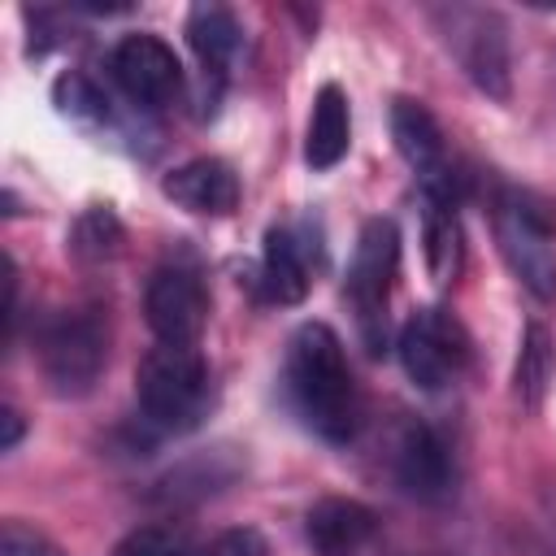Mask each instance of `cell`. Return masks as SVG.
Listing matches in <instances>:
<instances>
[{
  "instance_id": "obj_1",
  "label": "cell",
  "mask_w": 556,
  "mask_h": 556,
  "mask_svg": "<svg viewBox=\"0 0 556 556\" xmlns=\"http://www.w3.org/2000/svg\"><path fill=\"white\" fill-rule=\"evenodd\" d=\"M278 382H282L287 408L313 439L330 447H348L365 430L361 382L352 374L343 339L326 321H304L291 330Z\"/></svg>"
},
{
  "instance_id": "obj_2",
  "label": "cell",
  "mask_w": 556,
  "mask_h": 556,
  "mask_svg": "<svg viewBox=\"0 0 556 556\" xmlns=\"http://www.w3.org/2000/svg\"><path fill=\"white\" fill-rule=\"evenodd\" d=\"M135 417L152 434H191L217 408V378L200 348L156 343L135 369Z\"/></svg>"
},
{
  "instance_id": "obj_3",
  "label": "cell",
  "mask_w": 556,
  "mask_h": 556,
  "mask_svg": "<svg viewBox=\"0 0 556 556\" xmlns=\"http://www.w3.org/2000/svg\"><path fill=\"white\" fill-rule=\"evenodd\" d=\"M35 365L56 400H83L96 391L109 365V317L96 304L56 308L35 326Z\"/></svg>"
},
{
  "instance_id": "obj_4",
  "label": "cell",
  "mask_w": 556,
  "mask_h": 556,
  "mask_svg": "<svg viewBox=\"0 0 556 556\" xmlns=\"http://www.w3.org/2000/svg\"><path fill=\"white\" fill-rule=\"evenodd\" d=\"M491 208V235L508 265V274L539 300H556V222L543 200H534L521 187L500 182L486 200Z\"/></svg>"
},
{
  "instance_id": "obj_5",
  "label": "cell",
  "mask_w": 556,
  "mask_h": 556,
  "mask_svg": "<svg viewBox=\"0 0 556 556\" xmlns=\"http://www.w3.org/2000/svg\"><path fill=\"white\" fill-rule=\"evenodd\" d=\"M439 43L460 65V74L486 96L508 104L513 96V43L495 9L482 4H430L426 9Z\"/></svg>"
},
{
  "instance_id": "obj_6",
  "label": "cell",
  "mask_w": 556,
  "mask_h": 556,
  "mask_svg": "<svg viewBox=\"0 0 556 556\" xmlns=\"http://www.w3.org/2000/svg\"><path fill=\"white\" fill-rule=\"evenodd\" d=\"M400 274V226L391 217H369L352 243L343 300L352 308L361 343L378 356L391 343V291Z\"/></svg>"
},
{
  "instance_id": "obj_7",
  "label": "cell",
  "mask_w": 556,
  "mask_h": 556,
  "mask_svg": "<svg viewBox=\"0 0 556 556\" xmlns=\"http://www.w3.org/2000/svg\"><path fill=\"white\" fill-rule=\"evenodd\" d=\"M395 356H400L404 378L417 391L439 395V391H452L469 374L473 343L452 308L426 304V308H413L404 326L395 330Z\"/></svg>"
},
{
  "instance_id": "obj_8",
  "label": "cell",
  "mask_w": 556,
  "mask_h": 556,
  "mask_svg": "<svg viewBox=\"0 0 556 556\" xmlns=\"http://www.w3.org/2000/svg\"><path fill=\"white\" fill-rule=\"evenodd\" d=\"M109 78L117 96L143 117L174 109L187 87V70L178 52L152 30H130L109 48Z\"/></svg>"
},
{
  "instance_id": "obj_9",
  "label": "cell",
  "mask_w": 556,
  "mask_h": 556,
  "mask_svg": "<svg viewBox=\"0 0 556 556\" xmlns=\"http://www.w3.org/2000/svg\"><path fill=\"white\" fill-rule=\"evenodd\" d=\"M143 321L156 334V343L200 348L208 326V282L191 256H169L148 274Z\"/></svg>"
},
{
  "instance_id": "obj_10",
  "label": "cell",
  "mask_w": 556,
  "mask_h": 556,
  "mask_svg": "<svg viewBox=\"0 0 556 556\" xmlns=\"http://www.w3.org/2000/svg\"><path fill=\"white\" fill-rule=\"evenodd\" d=\"M391 482L417 504H447L460 486V465L452 439L421 417H404L387 443Z\"/></svg>"
},
{
  "instance_id": "obj_11",
  "label": "cell",
  "mask_w": 556,
  "mask_h": 556,
  "mask_svg": "<svg viewBox=\"0 0 556 556\" xmlns=\"http://www.w3.org/2000/svg\"><path fill=\"white\" fill-rule=\"evenodd\" d=\"M321 265H326V239H321V226L313 217L274 222L261 239V261H256L261 300L300 304L313 291Z\"/></svg>"
},
{
  "instance_id": "obj_12",
  "label": "cell",
  "mask_w": 556,
  "mask_h": 556,
  "mask_svg": "<svg viewBox=\"0 0 556 556\" xmlns=\"http://www.w3.org/2000/svg\"><path fill=\"white\" fill-rule=\"evenodd\" d=\"M387 122H391V143H395L400 161L417 178V191L460 195V174L452 165L447 135H443L439 117L430 113V104L426 100H413V96H395Z\"/></svg>"
},
{
  "instance_id": "obj_13",
  "label": "cell",
  "mask_w": 556,
  "mask_h": 556,
  "mask_svg": "<svg viewBox=\"0 0 556 556\" xmlns=\"http://www.w3.org/2000/svg\"><path fill=\"white\" fill-rule=\"evenodd\" d=\"M248 473V456L235 447V443H213V447H200L182 460H174L148 491L152 504L178 513V508H195L222 491H230L239 478Z\"/></svg>"
},
{
  "instance_id": "obj_14",
  "label": "cell",
  "mask_w": 556,
  "mask_h": 556,
  "mask_svg": "<svg viewBox=\"0 0 556 556\" xmlns=\"http://www.w3.org/2000/svg\"><path fill=\"white\" fill-rule=\"evenodd\" d=\"M304 539L313 556H378L382 521L369 504L348 495H321L304 513Z\"/></svg>"
},
{
  "instance_id": "obj_15",
  "label": "cell",
  "mask_w": 556,
  "mask_h": 556,
  "mask_svg": "<svg viewBox=\"0 0 556 556\" xmlns=\"http://www.w3.org/2000/svg\"><path fill=\"white\" fill-rule=\"evenodd\" d=\"M187 43L200 61V74H204V87H208V100L222 96V87L230 83V74L239 70L243 52H248V35H243V22L235 9L208 0V4H191L187 13Z\"/></svg>"
},
{
  "instance_id": "obj_16",
  "label": "cell",
  "mask_w": 556,
  "mask_h": 556,
  "mask_svg": "<svg viewBox=\"0 0 556 556\" xmlns=\"http://www.w3.org/2000/svg\"><path fill=\"white\" fill-rule=\"evenodd\" d=\"M161 191L195 217H226L239 208V195H243L235 165L222 156H191V161L174 165L161 178Z\"/></svg>"
},
{
  "instance_id": "obj_17",
  "label": "cell",
  "mask_w": 556,
  "mask_h": 556,
  "mask_svg": "<svg viewBox=\"0 0 556 556\" xmlns=\"http://www.w3.org/2000/svg\"><path fill=\"white\" fill-rule=\"evenodd\" d=\"M456 200L460 195L447 191H421V256L439 287H452L465 269V226Z\"/></svg>"
},
{
  "instance_id": "obj_18",
  "label": "cell",
  "mask_w": 556,
  "mask_h": 556,
  "mask_svg": "<svg viewBox=\"0 0 556 556\" xmlns=\"http://www.w3.org/2000/svg\"><path fill=\"white\" fill-rule=\"evenodd\" d=\"M52 104L65 122H74L87 135L100 139H130V126L122 122V109L113 104V96L83 70H65L52 83Z\"/></svg>"
},
{
  "instance_id": "obj_19",
  "label": "cell",
  "mask_w": 556,
  "mask_h": 556,
  "mask_svg": "<svg viewBox=\"0 0 556 556\" xmlns=\"http://www.w3.org/2000/svg\"><path fill=\"white\" fill-rule=\"evenodd\" d=\"M352 148V109H348V91L339 83H321L313 96V113H308V130H304V161L308 169L326 174L334 169Z\"/></svg>"
},
{
  "instance_id": "obj_20",
  "label": "cell",
  "mask_w": 556,
  "mask_h": 556,
  "mask_svg": "<svg viewBox=\"0 0 556 556\" xmlns=\"http://www.w3.org/2000/svg\"><path fill=\"white\" fill-rule=\"evenodd\" d=\"M552 374H556V343H552V330L543 321H530L521 330V343H517V361H513V395L526 413H539L543 400H547V387H552Z\"/></svg>"
},
{
  "instance_id": "obj_21",
  "label": "cell",
  "mask_w": 556,
  "mask_h": 556,
  "mask_svg": "<svg viewBox=\"0 0 556 556\" xmlns=\"http://www.w3.org/2000/svg\"><path fill=\"white\" fill-rule=\"evenodd\" d=\"M122 243H126V230L109 204H87L70 226V252L87 265L113 261L122 252Z\"/></svg>"
},
{
  "instance_id": "obj_22",
  "label": "cell",
  "mask_w": 556,
  "mask_h": 556,
  "mask_svg": "<svg viewBox=\"0 0 556 556\" xmlns=\"http://www.w3.org/2000/svg\"><path fill=\"white\" fill-rule=\"evenodd\" d=\"M113 556H200V547L182 521L161 517V521H143V526L126 530L113 543Z\"/></svg>"
},
{
  "instance_id": "obj_23",
  "label": "cell",
  "mask_w": 556,
  "mask_h": 556,
  "mask_svg": "<svg viewBox=\"0 0 556 556\" xmlns=\"http://www.w3.org/2000/svg\"><path fill=\"white\" fill-rule=\"evenodd\" d=\"M0 556H70L52 534H43L39 526L22 521V517H9L0 526Z\"/></svg>"
},
{
  "instance_id": "obj_24",
  "label": "cell",
  "mask_w": 556,
  "mask_h": 556,
  "mask_svg": "<svg viewBox=\"0 0 556 556\" xmlns=\"http://www.w3.org/2000/svg\"><path fill=\"white\" fill-rule=\"evenodd\" d=\"M200 556H269V543L252 526H230V530L213 534V543Z\"/></svg>"
},
{
  "instance_id": "obj_25",
  "label": "cell",
  "mask_w": 556,
  "mask_h": 556,
  "mask_svg": "<svg viewBox=\"0 0 556 556\" xmlns=\"http://www.w3.org/2000/svg\"><path fill=\"white\" fill-rule=\"evenodd\" d=\"M0 421H4L0 452H13V447L22 443V434H26V421H22V413H17V408H4V413H0Z\"/></svg>"
},
{
  "instance_id": "obj_26",
  "label": "cell",
  "mask_w": 556,
  "mask_h": 556,
  "mask_svg": "<svg viewBox=\"0 0 556 556\" xmlns=\"http://www.w3.org/2000/svg\"><path fill=\"white\" fill-rule=\"evenodd\" d=\"M543 556H556V543H552V547H547V552H543Z\"/></svg>"
}]
</instances>
